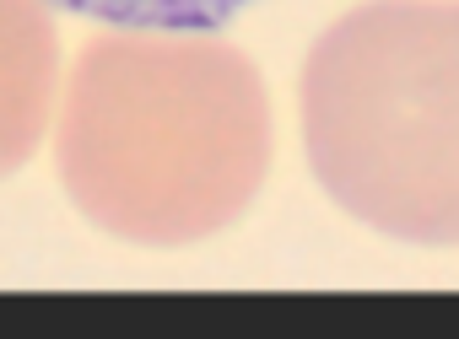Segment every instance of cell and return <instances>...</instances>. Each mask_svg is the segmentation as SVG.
<instances>
[{
    "instance_id": "cell-3",
    "label": "cell",
    "mask_w": 459,
    "mask_h": 339,
    "mask_svg": "<svg viewBox=\"0 0 459 339\" xmlns=\"http://www.w3.org/2000/svg\"><path fill=\"white\" fill-rule=\"evenodd\" d=\"M60 81V33L44 0H0V178L44 140Z\"/></svg>"
},
{
    "instance_id": "cell-2",
    "label": "cell",
    "mask_w": 459,
    "mask_h": 339,
    "mask_svg": "<svg viewBox=\"0 0 459 339\" xmlns=\"http://www.w3.org/2000/svg\"><path fill=\"white\" fill-rule=\"evenodd\" d=\"M303 151L362 226L459 248V0H368L298 76Z\"/></svg>"
},
{
    "instance_id": "cell-1",
    "label": "cell",
    "mask_w": 459,
    "mask_h": 339,
    "mask_svg": "<svg viewBox=\"0 0 459 339\" xmlns=\"http://www.w3.org/2000/svg\"><path fill=\"white\" fill-rule=\"evenodd\" d=\"M55 162L92 226L141 248L200 242L265 183V81L216 28H108L65 76Z\"/></svg>"
},
{
    "instance_id": "cell-4",
    "label": "cell",
    "mask_w": 459,
    "mask_h": 339,
    "mask_svg": "<svg viewBox=\"0 0 459 339\" xmlns=\"http://www.w3.org/2000/svg\"><path fill=\"white\" fill-rule=\"evenodd\" d=\"M108 28H221L255 0H55Z\"/></svg>"
}]
</instances>
